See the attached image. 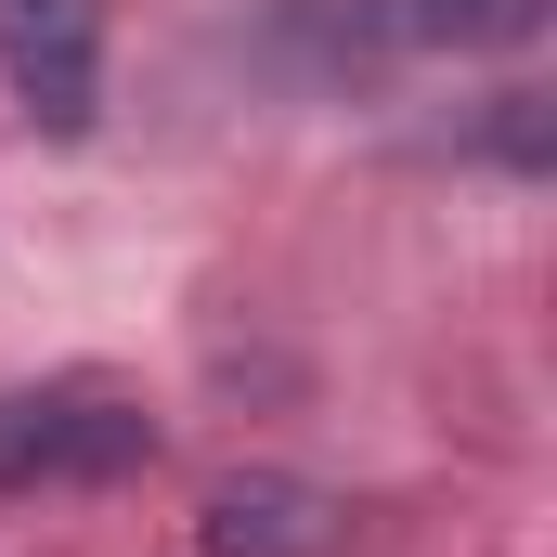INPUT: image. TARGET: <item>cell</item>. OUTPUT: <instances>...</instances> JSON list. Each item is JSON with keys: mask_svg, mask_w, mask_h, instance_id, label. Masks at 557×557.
Masks as SVG:
<instances>
[{"mask_svg": "<svg viewBox=\"0 0 557 557\" xmlns=\"http://www.w3.org/2000/svg\"><path fill=\"white\" fill-rule=\"evenodd\" d=\"M156 467V416L117 389H0V493L52 480H131Z\"/></svg>", "mask_w": 557, "mask_h": 557, "instance_id": "cell-1", "label": "cell"}, {"mask_svg": "<svg viewBox=\"0 0 557 557\" xmlns=\"http://www.w3.org/2000/svg\"><path fill=\"white\" fill-rule=\"evenodd\" d=\"M0 78L39 131H91L104 117V0H0Z\"/></svg>", "mask_w": 557, "mask_h": 557, "instance_id": "cell-2", "label": "cell"}, {"mask_svg": "<svg viewBox=\"0 0 557 557\" xmlns=\"http://www.w3.org/2000/svg\"><path fill=\"white\" fill-rule=\"evenodd\" d=\"M208 557H337V532H350V506L337 493H311V480H221L208 493Z\"/></svg>", "mask_w": 557, "mask_h": 557, "instance_id": "cell-3", "label": "cell"}, {"mask_svg": "<svg viewBox=\"0 0 557 557\" xmlns=\"http://www.w3.org/2000/svg\"><path fill=\"white\" fill-rule=\"evenodd\" d=\"M557 0H389V39L416 52H532Z\"/></svg>", "mask_w": 557, "mask_h": 557, "instance_id": "cell-4", "label": "cell"}]
</instances>
